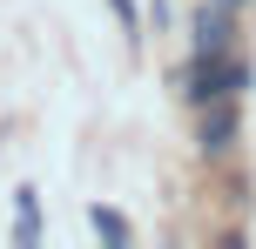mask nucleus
<instances>
[{
  "label": "nucleus",
  "mask_w": 256,
  "mask_h": 249,
  "mask_svg": "<svg viewBox=\"0 0 256 249\" xmlns=\"http://www.w3.org/2000/svg\"><path fill=\"white\" fill-rule=\"evenodd\" d=\"M88 223H94V236H108V243H128V223L115 209H88Z\"/></svg>",
  "instance_id": "obj_5"
},
{
  "label": "nucleus",
  "mask_w": 256,
  "mask_h": 249,
  "mask_svg": "<svg viewBox=\"0 0 256 249\" xmlns=\"http://www.w3.org/2000/svg\"><path fill=\"white\" fill-rule=\"evenodd\" d=\"M108 7H115V20L128 27V34H135V0H108Z\"/></svg>",
  "instance_id": "obj_6"
},
{
  "label": "nucleus",
  "mask_w": 256,
  "mask_h": 249,
  "mask_svg": "<svg viewBox=\"0 0 256 249\" xmlns=\"http://www.w3.org/2000/svg\"><path fill=\"white\" fill-rule=\"evenodd\" d=\"M243 81H250V67H243V61H222V54H202V67L189 74V94H196V101H230V94L243 88Z\"/></svg>",
  "instance_id": "obj_1"
},
{
  "label": "nucleus",
  "mask_w": 256,
  "mask_h": 249,
  "mask_svg": "<svg viewBox=\"0 0 256 249\" xmlns=\"http://www.w3.org/2000/svg\"><path fill=\"white\" fill-rule=\"evenodd\" d=\"M230 135H236V115H230V108H216V115L202 121V148H230Z\"/></svg>",
  "instance_id": "obj_3"
},
{
  "label": "nucleus",
  "mask_w": 256,
  "mask_h": 249,
  "mask_svg": "<svg viewBox=\"0 0 256 249\" xmlns=\"http://www.w3.org/2000/svg\"><path fill=\"white\" fill-rule=\"evenodd\" d=\"M222 47H230V7L216 0L196 13V54H222Z\"/></svg>",
  "instance_id": "obj_2"
},
{
  "label": "nucleus",
  "mask_w": 256,
  "mask_h": 249,
  "mask_svg": "<svg viewBox=\"0 0 256 249\" xmlns=\"http://www.w3.org/2000/svg\"><path fill=\"white\" fill-rule=\"evenodd\" d=\"M40 236V216H34V189H20V223H14V243H34Z\"/></svg>",
  "instance_id": "obj_4"
}]
</instances>
